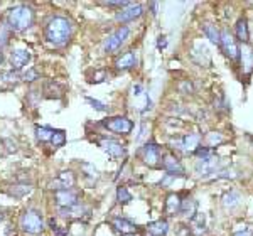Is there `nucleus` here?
<instances>
[{
  "mask_svg": "<svg viewBox=\"0 0 253 236\" xmlns=\"http://www.w3.org/2000/svg\"><path fill=\"white\" fill-rule=\"evenodd\" d=\"M103 127L108 128L110 132L126 135V133H130L133 130V123H132V120H128L126 117H112L103 121Z\"/></svg>",
  "mask_w": 253,
  "mask_h": 236,
  "instance_id": "0eeeda50",
  "label": "nucleus"
},
{
  "mask_svg": "<svg viewBox=\"0 0 253 236\" xmlns=\"http://www.w3.org/2000/svg\"><path fill=\"white\" fill-rule=\"evenodd\" d=\"M219 47L224 52V56L230 59H238L240 58V47L236 44V40L233 36L228 31H221V39H219Z\"/></svg>",
  "mask_w": 253,
  "mask_h": 236,
  "instance_id": "1a4fd4ad",
  "label": "nucleus"
},
{
  "mask_svg": "<svg viewBox=\"0 0 253 236\" xmlns=\"http://www.w3.org/2000/svg\"><path fill=\"white\" fill-rule=\"evenodd\" d=\"M73 26L66 17H61V15H54V17L49 19L46 24V29H44V38L49 44L56 47L66 46L68 40L71 39Z\"/></svg>",
  "mask_w": 253,
  "mask_h": 236,
  "instance_id": "f257e3e1",
  "label": "nucleus"
},
{
  "mask_svg": "<svg viewBox=\"0 0 253 236\" xmlns=\"http://www.w3.org/2000/svg\"><path fill=\"white\" fill-rule=\"evenodd\" d=\"M214 108H216V110H226V112L230 110V105H228V101L224 100V96H223V95H221V100H216V101H214Z\"/></svg>",
  "mask_w": 253,
  "mask_h": 236,
  "instance_id": "c9c22d12",
  "label": "nucleus"
},
{
  "mask_svg": "<svg viewBox=\"0 0 253 236\" xmlns=\"http://www.w3.org/2000/svg\"><path fill=\"white\" fill-rule=\"evenodd\" d=\"M2 61H3V54L0 52V64H2Z\"/></svg>",
  "mask_w": 253,
  "mask_h": 236,
  "instance_id": "ea45409f",
  "label": "nucleus"
},
{
  "mask_svg": "<svg viewBox=\"0 0 253 236\" xmlns=\"http://www.w3.org/2000/svg\"><path fill=\"white\" fill-rule=\"evenodd\" d=\"M124 236H135V235H124Z\"/></svg>",
  "mask_w": 253,
  "mask_h": 236,
  "instance_id": "79ce46f5",
  "label": "nucleus"
},
{
  "mask_svg": "<svg viewBox=\"0 0 253 236\" xmlns=\"http://www.w3.org/2000/svg\"><path fill=\"white\" fill-rule=\"evenodd\" d=\"M117 201L120 202V204H128V202L132 201V194H130V191L126 189V187L120 186L117 189Z\"/></svg>",
  "mask_w": 253,
  "mask_h": 236,
  "instance_id": "c85d7f7f",
  "label": "nucleus"
},
{
  "mask_svg": "<svg viewBox=\"0 0 253 236\" xmlns=\"http://www.w3.org/2000/svg\"><path fill=\"white\" fill-rule=\"evenodd\" d=\"M20 228H22L24 233L27 235H41L44 231V221H42V216L34 209H27L26 213L22 214L20 218Z\"/></svg>",
  "mask_w": 253,
  "mask_h": 236,
  "instance_id": "7ed1b4c3",
  "label": "nucleus"
},
{
  "mask_svg": "<svg viewBox=\"0 0 253 236\" xmlns=\"http://www.w3.org/2000/svg\"><path fill=\"white\" fill-rule=\"evenodd\" d=\"M199 142H201V135H198V133H187V135L181 137L179 140H175L174 145H177L175 149L182 150V152L193 154L199 147Z\"/></svg>",
  "mask_w": 253,
  "mask_h": 236,
  "instance_id": "f8f14e48",
  "label": "nucleus"
},
{
  "mask_svg": "<svg viewBox=\"0 0 253 236\" xmlns=\"http://www.w3.org/2000/svg\"><path fill=\"white\" fill-rule=\"evenodd\" d=\"M38 78H39V75H38V71H34V69H29L27 73H22V75H20V79L22 81H34Z\"/></svg>",
  "mask_w": 253,
  "mask_h": 236,
  "instance_id": "f704fd0d",
  "label": "nucleus"
},
{
  "mask_svg": "<svg viewBox=\"0 0 253 236\" xmlns=\"http://www.w3.org/2000/svg\"><path fill=\"white\" fill-rule=\"evenodd\" d=\"M7 24L12 31L22 32L34 24V12L27 5H17L9 10L7 14Z\"/></svg>",
  "mask_w": 253,
  "mask_h": 236,
  "instance_id": "f03ea898",
  "label": "nucleus"
},
{
  "mask_svg": "<svg viewBox=\"0 0 253 236\" xmlns=\"http://www.w3.org/2000/svg\"><path fill=\"white\" fill-rule=\"evenodd\" d=\"M179 89H181V93H184V95H189V93H193V84H191L189 81H182V83L179 84Z\"/></svg>",
  "mask_w": 253,
  "mask_h": 236,
  "instance_id": "e433bc0d",
  "label": "nucleus"
},
{
  "mask_svg": "<svg viewBox=\"0 0 253 236\" xmlns=\"http://www.w3.org/2000/svg\"><path fill=\"white\" fill-rule=\"evenodd\" d=\"M130 36V29L126 26H122L120 29H117L113 34H110L107 39H105V51L107 52H117L124 46V42L128 39Z\"/></svg>",
  "mask_w": 253,
  "mask_h": 236,
  "instance_id": "39448f33",
  "label": "nucleus"
},
{
  "mask_svg": "<svg viewBox=\"0 0 253 236\" xmlns=\"http://www.w3.org/2000/svg\"><path fill=\"white\" fill-rule=\"evenodd\" d=\"M138 59H137V52L135 51H128L125 54H122L120 58L115 61V68L118 71H128L137 66Z\"/></svg>",
  "mask_w": 253,
  "mask_h": 236,
  "instance_id": "2eb2a0df",
  "label": "nucleus"
},
{
  "mask_svg": "<svg viewBox=\"0 0 253 236\" xmlns=\"http://www.w3.org/2000/svg\"><path fill=\"white\" fill-rule=\"evenodd\" d=\"M196 213H198V201H194L193 197H187L181 202V211H179V214L191 219Z\"/></svg>",
  "mask_w": 253,
  "mask_h": 236,
  "instance_id": "b1692460",
  "label": "nucleus"
},
{
  "mask_svg": "<svg viewBox=\"0 0 253 236\" xmlns=\"http://www.w3.org/2000/svg\"><path fill=\"white\" fill-rule=\"evenodd\" d=\"M194 156L198 157V160H201V158H208V157H211V156H214L213 154V149H210V147H198L194 150Z\"/></svg>",
  "mask_w": 253,
  "mask_h": 236,
  "instance_id": "2f4dec72",
  "label": "nucleus"
},
{
  "mask_svg": "<svg viewBox=\"0 0 253 236\" xmlns=\"http://www.w3.org/2000/svg\"><path fill=\"white\" fill-rule=\"evenodd\" d=\"M147 231L152 236H166L167 231H169V223H167L166 219H159V221L149 223V225H147Z\"/></svg>",
  "mask_w": 253,
  "mask_h": 236,
  "instance_id": "4be33fe9",
  "label": "nucleus"
},
{
  "mask_svg": "<svg viewBox=\"0 0 253 236\" xmlns=\"http://www.w3.org/2000/svg\"><path fill=\"white\" fill-rule=\"evenodd\" d=\"M142 14H144V7H142L140 3H130L128 7H125V9L117 12V20L122 24L133 22V20L140 17Z\"/></svg>",
  "mask_w": 253,
  "mask_h": 236,
  "instance_id": "9b49d317",
  "label": "nucleus"
},
{
  "mask_svg": "<svg viewBox=\"0 0 253 236\" xmlns=\"http://www.w3.org/2000/svg\"><path fill=\"white\" fill-rule=\"evenodd\" d=\"M76 179L73 176V172H69V170H63V172H59L58 179H56V191L59 189H71L73 186H75Z\"/></svg>",
  "mask_w": 253,
  "mask_h": 236,
  "instance_id": "412c9836",
  "label": "nucleus"
},
{
  "mask_svg": "<svg viewBox=\"0 0 253 236\" xmlns=\"http://www.w3.org/2000/svg\"><path fill=\"white\" fill-rule=\"evenodd\" d=\"M31 193H32V187L29 184H15L7 191V194L12 197H15V199H20V197L27 196V194H31Z\"/></svg>",
  "mask_w": 253,
  "mask_h": 236,
  "instance_id": "bb28decb",
  "label": "nucleus"
},
{
  "mask_svg": "<svg viewBox=\"0 0 253 236\" xmlns=\"http://www.w3.org/2000/svg\"><path fill=\"white\" fill-rule=\"evenodd\" d=\"M54 201L59 206V209L64 207H73L80 204V193L75 189H59L54 194Z\"/></svg>",
  "mask_w": 253,
  "mask_h": 236,
  "instance_id": "6e6552de",
  "label": "nucleus"
},
{
  "mask_svg": "<svg viewBox=\"0 0 253 236\" xmlns=\"http://www.w3.org/2000/svg\"><path fill=\"white\" fill-rule=\"evenodd\" d=\"M112 226L115 228V231H118L122 236L124 235H135V231L138 230V226L133 221L126 218H115L112 221Z\"/></svg>",
  "mask_w": 253,
  "mask_h": 236,
  "instance_id": "dca6fc26",
  "label": "nucleus"
},
{
  "mask_svg": "<svg viewBox=\"0 0 253 236\" xmlns=\"http://www.w3.org/2000/svg\"><path fill=\"white\" fill-rule=\"evenodd\" d=\"M181 196L175 193H170L169 196L166 197V214L167 216H175L181 211Z\"/></svg>",
  "mask_w": 253,
  "mask_h": 236,
  "instance_id": "6ab92c4d",
  "label": "nucleus"
},
{
  "mask_svg": "<svg viewBox=\"0 0 253 236\" xmlns=\"http://www.w3.org/2000/svg\"><path fill=\"white\" fill-rule=\"evenodd\" d=\"M86 101L89 105H91L93 108L95 110H98V112H107L108 110V107L105 103H101V101H98V100H95V98H89V96H86Z\"/></svg>",
  "mask_w": 253,
  "mask_h": 236,
  "instance_id": "72a5a7b5",
  "label": "nucleus"
},
{
  "mask_svg": "<svg viewBox=\"0 0 253 236\" xmlns=\"http://www.w3.org/2000/svg\"><path fill=\"white\" fill-rule=\"evenodd\" d=\"M240 202H242V196H240V193L235 189L224 193L221 197V204L224 209H235V207L240 206Z\"/></svg>",
  "mask_w": 253,
  "mask_h": 236,
  "instance_id": "aec40b11",
  "label": "nucleus"
},
{
  "mask_svg": "<svg viewBox=\"0 0 253 236\" xmlns=\"http://www.w3.org/2000/svg\"><path fill=\"white\" fill-rule=\"evenodd\" d=\"M51 144L54 145V147H63V145L66 144V133H64L63 130H54L52 138H51Z\"/></svg>",
  "mask_w": 253,
  "mask_h": 236,
  "instance_id": "c756f323",
  "label": "nucleus"
},
{
  "mask_svg": "<svg viewBox=\"0 0 253 236\" xmlns=\"http://www.w3.org/2000/svg\"><path fill=\"white\" fill-rule=\"evenodd\" d=\"M83 213H89L88 207H83L80 204L73 206V207H64V209H59V214L63 218H81Z\"/></svg>",
  "mask_w": 253,
  "mask_h": 236,
  "instance_id": "393cba45",
  "label": "nucleus"
},
{
  "mask_svg": "<svg viewBox=\"0 0 253 236\" xmlns=\"http://www.w3.org/2000/svg\"><path fill=\"white\" fill-rule=\"evenodd\" d=\"M233 236H253V231L248 225H242L233 230Z\"/></svg>",
  "mask_w": 253,
  "mask_h": 236,
  "instance_id": "473e14b6",
  "label": "nucleus"
},
{
  "mask_svg": "<svg viewBox=\"0 0 253 236\" xmlns=\"http://www.w3.org/2000/svg\"><path fill=\"white\" fill-rule=\"evenodd\" d=\"M203 32H205V36L208 39L211 40L213 44H218L219 46V39H221V32L218 31V27L213 26V24H203Z\"/></svg>",
  "mask_w": 253,
  "mask_h": 236,
  "instance_id": "a878e982",
  "label": "nucleus"
},
{
  "mask_svg": "<svg viewBox=\"0 0 253 236\" xmlns=\"http://www.w3.org/2000/svg\"><path fill=\"white\" fill-rule=\"evenodd\" d=\"M142 93H144V89H142L140 84H135V86H133V95H135V96H140Z\"/></svg>",
  "mask_w": 253,
  "mask_h": 236,
  "instance_id": "58836bf2",
  "label": "nucleus"
},
{
  "mask_svg": "<svg viewBox=\"0 0 253 236\" xmlns=\"http://www.w3.org/2000/svg\"><path fill=\"white\" fill-rule=\"evenodd\" d=\"M189 230L191 233H194L196 236H201L206 233V216L205 213H196L193 218L189 219Z\"/></svg>",
  "mask_w": 253,
  "mask_h": 236,
  "instance_id": "f3484780",
  "label": "nucleus"
},
{
  "mask_svg": "<svg viewBox=\"0 0 253 236\" xmlns=\"http://www.w3.org/2000/svg\"><path fill=\"white\" fill-rule=\"evenodd\" d=\"M140 157L144 160V164H147L149 167H157L161 164V147L156 142H147L144 144V147L140 149Z\"/></svg>",
  "mask_w": 253,
  "mask_h": 236,
  "instance_id": "423d86ee",
  "label": "nucleus"
},
{
  "mask_svg": "<svg viewBox=\"0 0 253 236\" xmlns=\"http://www.w3.org/2000/svg\"><path fill=\"white\" fill-rule=\"evenodd\" d=\"M32 54L29 49H14L10 54V63L14 71H20L22 68L27 66V63L31 61Z\"/></svg>",
  "mask_w": 253,
  "mask_h": 236,
  "instance_id": "4468645a",
  "label": "nucleus"
},
{
  "mask_svg": "<svg viewBox=\"0 0 253 236\" xmlns=\"http://www.w3.org/2000/svg\"><path fill=\"white\" fill-rule=\"evenodd\" d=\"M240 58H242V68L247 75H250L253 71V47L248 44H243L240 49Z\"/></svg>",
  "mask_w": 253,
  "mask_h": 236,
  "instance_id": "a211bd4d",
  "label": "nucleus"
},
{
  "mask_svg": "<svg viewBox=\"0 0 253 236\" xmlns=\"http://www.w3.org/2000/svg\"><path fill=\"white\" fill-rule=\"evenodd\" d=\"M166 46H167V40H166V38H164V36H162V38H159L157 47H159V49H164Z\"/></svg>",
  "mask_w": 253,
  "mask_h": 236,
  "instance_id": "4c0bfd02",
  "label": "nucleus"
},
{
  "mask_svg": "<svg viewBox=\"0 0 253 236\" xmlns=\"http://www.w3.org/2000/svg\"><path fill=\"white\" fill-rule=\"evenodd\" d=\"M52 133H54V130L49 127H36V137L39 142H51Z\"/></svg>",
  "mask_w": 253,
  "mask_h": 236,
  "instance_id": "cd10ccee",
  "label": "nucleus"
},
{
  "mask_svg": "<svg viewBox=\"0 0 253 236\" xmlns=\"http://www.w3.org/2000/svg\"><path fill=\"white\" fill-rule=\"evenodd\" d=\"M206 140H208V145H210V149H211V147H216V145L221 144V142L224 140V137L218 132H211V133H208Z\"/></svg>",
  "mask_w": 253,
  "mask_h": 236,
  "instance_id": "7c9ffc66",
  "label": "nucleus"
},
{
  "mask_svg": "<svg viewBox=\"0 0 253 236\" xmlns=\"http://www.w3.org/2000/svg\"><path fill=\"white\" fill-rule=\"evenodd\" d=\"M162 167H164V170L169 174V176H174V177L184 174V167H182L181 160H179L175 156H172V154L164 156V158H162Z\"/></svg>",
  "mask_w": 253,
  "mask_h": 236,
  "instance_id": "ddd939ff",
  "label": "nucleus"
},
{
  "mask_svg": "<svg viewBox=\"0 0 253 236\" xmlns=\"http://www.w3.org/2000/svg\"><path fill=\"white\" fill-rule=\"evenodd\" d=\"M2 219H3V214H0V223H2Z\"/></svg>",
  "mask_w": 253,
  "mask_h": 236,
  "instance_id": "a19ab883",
  "label": "nucleus"
},
{
  "mask_svg": "<svg viewBox=\"0 0 253 236\" xmlns=\"http://www.w3.org/2000/svg\"><path fill=\"white\" fill-rule=\"evenodd\" d=\"M98 147L113 158L125 156V147L120 144V142L113 140V138H100V140H98Z\"/></svg>",
  "mask_w": 253,
  "mask_h": 236,
  "instance_id": "9d476101",
  "label": "nucleus"
},
{
  "mask_svg": "<svg viewBox=\"0 0 253 236\" xmlns=\"http://www.w3.org/2000/svg\"><path fill=\"white\" fill-rule=\"evenodd\" d=\"M221 170V160H219L216 156H211L208 158H201V160L196 162L194 172L198 174V177L201 179H208L211 176H216V174Z\"/></svg>",
  "mask_w": 253,
  "mask_h": 236,
  "instance_id": "20e7f679",
  "label": "nucleus"
},
{
  "mask_svg": "<svg viewBox=\"0 0 253 236\" xmlns=\"http://www.w3.org/2000/svg\"><path fill=\"white\" fill-rule=\"evenodd\" d=\"M235 31H236V38L240 39V42H242V44H248V39H250V31H248L247 19L242 17V19L236 20Z\"/></svg>",
  "mask_w": 253,
  "mask_h": 236,
  "instance_id": "5701e85b",
  "label": "nucleus"
}]
</instances>
